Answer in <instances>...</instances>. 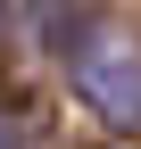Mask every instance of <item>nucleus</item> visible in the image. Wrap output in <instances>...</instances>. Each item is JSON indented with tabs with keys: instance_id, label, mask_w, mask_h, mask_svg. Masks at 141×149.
<instances>
[{
	"instance_id": "nucleus-1",
	"label": "nucleus",
	"mask_w": 141,
	"mask_h": 149,
	"mask_svg": "<svg viewBox=\"0 0 141 149\" xmlns=\"http://www.w3.org/2000/svg\"><path fill=\"white\" fill-rule=\"evenodd\" d=\"M66 83H75V100L91 108L100 124H116V133H141V33L116 25V17H91V25L66 33Z\"/></svg>"
},
{
	"instance_id": "nucleus-2",
	"label": "nucleus",
	"mask_w": 141,
	"mask_h": 149,
	"mask_svg": "<svg viewBox=\"0 0 141 149\" xmlns=\"http://www.w3.org/2000/svg\"><path fill=\"white\" fill-rule=\"evenodd\" d=\"M0 149H17V124H8V116H0Z\"/></svg>"
},
{
	"instance_id": "nucleus-3",
	"label": "nucleus",
	"mask_w": 141,
	"mask_h": 149,
	"mask_svg": "<svg viewBox=\"0 0 141 149\" xmlns=\"http://www.w3.org/2000/svg\"><path fill=\"white\" fill-rule=\"evenodd\" d=\"M0 33H8V0H0Z\"/></svg>"
}]
</instances>
